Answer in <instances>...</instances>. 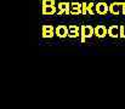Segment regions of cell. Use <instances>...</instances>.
<instances>
[{
	"mask_svg": "<svg viewBox=\"0 0 125 109\" xmlns=\"http://www.w3.org/2000/svg\"><path fill=\"white\" fill-rule=\"evenodd\" d=\"M94 35H95V28L92 26L84 24V26L80 27V41H82V44L85 42L86 39H90Z\"/></svg>",
	"mask_w": 125,
	"mask_h": 109,
	"instance_id": "6da1fadb",
	"label": "cell"
},
{
	"mask_svg": "<svg viewBox=\"0 0 125 109\" xmlns=\"http://www.w3.org/2000/svg\"><path fill=\"white\" fill-rule=\"evenodd\" d=\"M56 28L53 27V26H51V24H49V26H42V38H45V39H50V38H52V36L56 35Z\"/></svg>",
	"mask_w": 125,
	"mask_h": 109,
	"instance_id": "7a4b0ae2",
	"label": "cell"
},
{
	"mask_svg": "<svg viewBox=\"0 0 125 109\" xmlns=\"http://www.w3.org/2000/svg\"><path fill=\"white\" fill-rule=\"evenodd\" d=\"M57 9H58L57 15H71V2H68V1L58 2Z\"/></svg>",
	"mask_w": 125,
	"mask_h": 109,
	"instance_id": "3957f363",
	"label": "cell"
},
{
	"mask_svg": "<svg viewBox=\"0 0 125 109\" xmlns=\"http://www.w3.org/2000/svg\"><path fill=\"white\" fill-rule=\"evenodd\" d=\"M56 36L57 38H61V39H63V38H67L68 36V33H69V28L67 27V26H64V24H60V26H57L56 27Z\"/></svg>",
	"mask_w": 125,
	"mask_h": 109,
	"instance_id": "277c9868",
	"label": "cell"
},
{
	"mask_svg": "<svg viewBox=\"0 0 125 109\" xmlns=\"http://www.w3.org/2000/svg\"><path fill=\"white\" fill-rule=\"evenodd\" d=\"M107 35H108V28L106 26L98 24V26L95 27V36L96 38L102 39V38H104V36H107Z\"/></svg>",
	"mask_w": 125,
	"mask_h": 109,
	"instance_id": "5b68a950",
	"label": "cell"
},
{
	"mask_svg": "<svg viewBox=\"0 0 125 109\" xmlns=\"http://www.w3.org/2000/svg\"><path fill=\"white\" fill-rule=\"evenodd\" d=\"M96 12L97 15H107L109 12V5H107V2H97L96 4Z\"/></svg>",
	"mask_w": 125,
	"mask_h": 109,
	"instance_id": "8992f818",
	"label": "cell"
},
{
	"mask_svg": "<svg viewBox=\"0 0 125 109\" xmlns=\"http://www.w3.org/2000/svg\"><path fill=\"white\" fill-rule=\"evenodd\" d=\"M71 15H83V5L80 2H71Z\"/></svg>",
	"mask_w": 125,
	"mask_h": 109,
	"instance_id": "52a82bcc",
	"label": "cell"
},
{
	"mask_svg": "<svg viewBox=\"0 0 125 109\" xmlns=\"http://www.w3.org/2000/svg\"><path fill=\"white\" fill-rule=\"evenodd\" d=\"M69 33H68V38L71 39H75L80 35V28L77 26V24H71L69 27Z\"/></svg>",
	"mask_w": 125,
	"mask_h": 109,
	"instance_id": "ba28073f",
	"label": "cell"
},
{
	"mask_svg": "<svg viewBox=\"0 0 125 109\" xmlns=\"http://www.w3.org/2000/svg\"><path fill=\"white\" fill-rule=\"evenodd\" d=\"M57 7L55 5H42V15H55L57 12Z\"/></svg>",
	"mask_w": 125,
	"mask_h": 109,
	"instance_id": "9c48e42d",
	"label": "cell"
},
{
	"mask_svg": "<svg viewBox=\"0 0 125 109\" xmlns=\"http://www.w3.org/2000/svg\"><path fill=\"white\" fill-rule=\"evenodd\" d=\"M120 7H122V2H119V1L109 4V13L118 16V15L122 12V11H120Z\"/></svg>",
	"mask_w": 125,
	"mask_h": 109,
	"instance_id": "30bf717a",
	"label": "cell"
},
{
	"mask_svg": "<svg viewBox=\"0 0 125 109\" xmlns=\"http://www.w3.org/2000/svg\"><path fill=\"white\" fill-rule=\"evenodd\" d=\"M119 29H120V26H117V24H113V26L108 27V36L119 38Z\"/></svg>",
	"mask_w": 125,
	"mask_h": 109,
	"instance_id": "8fae6325",
	"label": "cell"
},
{
	"mask_svg": "<svg viewBox=\"0 0 125 109\" xmlns=\"http://www.w3.org/2000/svg\"><path fill=\"white\" fill-rule=\"evenodd\" d=\"M87 13L89 15H96V4L95 2H89L87 4Z\"/></svg>",
	"mask_w": 125,
	"mask_h": 109,
	"instance_id": "7c38bea8",
	"label": "cell"
},
{
	"mask_svg": "<svg viewBox=\"0 0 125 109\" xmlns=\"http://www.w3.org/2000/svg\"><path fill=\"white\" fill-rule=\"evenodd\" d=\"M119 38L125 39V26H120V29H119Z\"/></svg>",
	"mask_w": 125,
	"mask_h": 109,
	"instance_id": "4fadbf2b",
	"label": "cell"
},
{
	"mask_svg": "<svg viewBox=\"0 0 125 109\" xmlns=\"http://www.w3.org/2000/svg\"><path fill=\"white\" fill-rule=\"evenodd\" d=\"M42 5H56L55 0H42Z\"/></svg>",
	"mask_w": 125,
	"mask_h": 109,
	"instance_id": "5bb4252c",
	"label": "cell"
},
{
	"mask_svg": "<svg viewBox=\"0 0 125 109\" xmlns=\"http://www.w3.org/2000/svg\"><path fill=\"white\" fill-rule=\"evenodd\" d=\"M83 5V15H87V2H82Z\"/></svg>",
	"mask_w": 125,
	"mask_h": 109,
	"instance_id": "9a60e30c",
	"label": "cell"
},
{
	"mask_svg": "<svg viewBox=\"0 0 125 109\" xmlns=\"http://www.w3.org/2000/svg\"><path fill=\"white\" fill-rule=\"evenodd\" d=\"M122 13L125 15V1L124 2H122Z\"/></svg>",
	"mask_w": 125,
	"mask_h": 109,
	"instance_id": "2e32d148",
	"label": "cell"
}]
</instances>
